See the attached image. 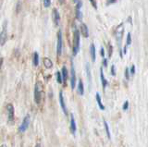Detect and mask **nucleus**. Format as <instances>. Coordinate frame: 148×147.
Returning <instances> with one entry per match:
<instances>
[{
  "mask_svg": "<svg viewBox=\"0 0 148 147\" xmlns=\"http://www.w3.org/2000/svg\"><path fill=\"white\" fill-rule=\"evenodd\" d=\"M0 147H8V146H7L6 144H2V145H1V146H0Z\"/></svg>",
  "mask_w": 148,
  "mask_h": 147,
  "instance_id": "obj_36",
  "label": "nucleus"
},
{
  "mask_svg": "<svg viewBox=\"0 0 148 147\" xmlns=\"http://www.w3.org/2000/svg\"><path fill=\"white\" fill-rule=\"evenodd\" d=\"M95 97H96V102L97 104H98V107H100L101 110H104L105 109V107H104V105L102 104V101H101V96L99 94V93H96L95 94Z\"/></svg>",
  "mask_w": 148,
  "mask_h": 147,
  "instance_id": "obj_18",
  "label": "nucleus"
},
{
  "mask_svg": "<svg viewBox=\"0 0 148 147\" xmlns=\"http://www.w3.org/2000/svg\"><path fill=\"white\" fill-rule=\"evenodd\" d=\"M8 40V31H7V22L5 21L4 22V25H3V28L1 33H0V45H3L6 44Z\"/></svg>",
  "mask_w": 148,
  "mask_h": 147,
  "instance_id": "obj_3",
  "label": "nucleus"
},
{
  "mask_svg": "<svg viewBox=\"0 0 148 147\" xmlns=\"http://www.w3.org/2000/svg\"><path fill=\"white\" fill-rule=\"evenodd\" d=\"M111 74L113 76H116V68L114 65H112V67H111Z\"/></svg>",
  "mask_w": 148,
  "mask_h": 147,
  "instance_id": "obj_28",
  "label": "nucleus"
},
{
  "mask_svg": "<svg viewBox=\"0 0 148 147\" xmlns=\"http://www.w3.org/2000/svg\"><path fill=\"white\" fill-rule=\"evenodd\" d=\"M100 78H101V81H102V85H103V89H105L106 85H108V81H106V78L104 76V73H103V68L100 70Z\"/></svg>",
  "mask_w": 148,
  "mask_h": 147,
  "instance_id": "obj_16",
  "label": "nucleus"
},
{
  "mask_svg": "<svg viewBox=\"0 0 148 147\" xmlns=\"http://www.w3.org/2000/svg\"><path fill=\"white\" fill-rule=\"evenodd\" d=\"M132 44V34H128V35H127V40H126V45L128 46V45H130Z\"/></svg>",
  "mask_w": 148,
  "mask_h": 147,
  "instance_id": "obj_24",
  "label": "nucleus"
},
{
  "mask_svg": "<svg viewBox=\"0 0 148 147\" xmlns=\"http://www.w3.org/2000/svg\"><path fill=\"white\" fill-rule=\"evenodd\" d=\"M86 73H87V77H88V81L89 82L91 81L92 76H91V71H90V68H89V64H86Z\"/></svg>",
  "mask_w": 148,
  "mask_h": 147,
  "instance_id": "obj_22",
  "label": "nucleus"
},
{
  "mask_svg": "<svg viewBox=\"0 0 148 147\" xmlns=\"http://www.w3.org/2000/svg\"><path fill=\"white\" fill-rule=\"evenodd\" d=\"M53 21L55 22V24L58 26V23H59V21H60V15H59L58 11L56 10V8H54V10H53Z\"/></svg>",
  "mask_w": 148,
  "mask_h": 147,
  "instance_id": "obj_13",
  "label": "nucleus"
},
{
  "mask_svg": "<svg viewBox=\"0 0 148 147\" xmlns=\"http://www.w3.org/2000/svg\"><path fill=\"white\" fill-rule=\"evenodd\" d=\"M90 56L92 58V61L95 62V57H96V54H95V46L94 44H92L90 45Z\"/></svg>",
  "mask_w": 148,
  "mask_h": 147,
  "instance_id": "obj_14",
  "label": "nucleus"
},
{
  "mask_svg": "<svg viewBox=\"0 0 148 147\" xmlns=\"http://www.w3.org/2000/svg\"><path fill=\"white\" fill-rule=\"evenodd\" d=\"M59 103L60 105H61V108L63 110V112L65 114H67V108H66V105H65V101H64V96H63V93L61 91L59 92Z\"/></svg>",
  "mask_w": 148,
  "mask_h": 147,
  "instance_id": "obj_10",
  "label": "nucleus"
},
{
  "mask_svg": "<svg viewBox=\"0 0 148 147\" xmlns=\"http://www.w3.org/2000/svg\"><path fill=\"white\" fill-rule=\"evenodd\" d=\"M90 3L92 4V6L94 7L95 10H97V3H96V0H90Z\"/></svg>",
  "mask_w": 148,
  "mask_h": 147,
  "instance_id": "obj_27",
  "label": "nucleus"
},
{
  "mask_svg": "<svg viewBox=\"0 0 148 147\" xmlns=\"http://www.w3.org/2000/svg\"><path fill=\"white\" fill-rule=\"evenodd\" d=\"M7 110H8V119L9 122H11L14 119V107L13 105L8 104L7 105Z\"/></svg>",
  "mask_w": 148,
  "mask_h": 147,
  "instance_id": "obj_8",
  "label": "nucleus"
},
{
  "mask_svg": "<svg viewBox=\"0 0 148 147\" xmlns=\"http://www.w3.org/2000/svg\"><path fill=\"white\" fill-rule=\"evenodd\" d=\"M44 65L46 68H51L53 67V62L51 61V59L48 57H45L44 58Z\"/></svg>",
  "mask_w": 148,
  "mask_h": 147,
  "instance_id": "obj_17",
  "label": "nucleus"
},
{
  "mask_svg": "<svg viewBox=\"0 0 148 147\" xmlns=\"http://www.w3.org/2000/svg\"><path fill=\"white\" fill-rule=\"evenodd\" d=\"M117 0H108V5H110V4H114Z\"/></svg>",
  "mask_w": 148,
  "mask_h": 147,
  "instance_id": "obj_33",
  "label": "nucleus"
},
{
  "mask_svg": "<svg viewBox=\"0 0 148 147\" xmlns=\"http://www.w3.org/2000/svg\"><path fill=\"white\" fill-rule=\"evenodd\" d=\"M61 74H62V77H63V81H66L67 79H68V70H67V68L65 66L62 68Z\"/></svg>",
  "mask_w": 148,
  "mask_h": 147,
  "instance_id": "obj_20",
  "label": "nucleus"
},
{
  "mask_svg": "<svg viewBox=\"0 0 148 147\" xmlns=\"http://www.w3.org/2000/svg\"><path fill=\"white\" fill-rule=\"evenodd\" d=\"M3 61H4V59H3V58H0V70H1V68H2Z\"/></svg>",
  "mask_w": 148,
  "mask_h": 147,
  "instance_id": "obj_34",
  "label": "nucleus"
},
{
  "mask_svg": "<svg viewBox=\"0 0 148 147\" xmlns=\"http://www.w3.org/2000/svg\"><path fill=\"white\" fill-rule=\"evenodd\" d=\"M71 88L74 89L76 85V74H75V70H74V65L73 62L71 61Z\"/></svg>",
  "mask_w": 148,
  "mask_h": 147,
  "instance_id": "obj_7",
  "label": "nucleus"
},
{
  "mask_svg": "<svg viewBox=\"0 0 148 147\" xmlns=\"http://www.w3.org/2000/svg\"><path fill=\"white\" fill-rule=\"evenodd\" d=\"M57 81H58V83H62V82H63L62 74H61V72H59V71L57 72Z\"/></svg>",
  "mask_w": 148,
  "mask_h": 147,
  "instance_id": "obj_23",
  "label": "nucleus"
},
{
  "mask_svg": "<svg viewBox=\"0 0 148 147\" xmlns=\"http://www.w3.org/2000/svg\"><path fill=\"white\" fill-rule=\"evenodd\" d=\"M35 147H41V145H40L39 144H37L35 145Z\"/></svg>",
  "mask_w": 148,
  "mask_h": 147,
  "instance_id": "obj_37",
  "label": "nucleus"
},
{
  "mask_svg": "<svg viewBox=\"0 0 148 147\" xmlns=\"http://www.w3.org/2000/svg\"><path fill=\"white\" fill-rule=\"evenodd\" d=\"M130 71H131V74L132 75H133L134 74V73H135V66H132V68H131V70H130Z\"/></svg>",
  "mask_w": 148,
  "mask_h": 147,
  "instance_id": "obj_30",
  "label": "nucleus"
},
{
  "mask_svg": "<svg viewBox=\"0 0 148 147\" xmlns=\"http://www.w3.org/2000/svg\"><path fill=\"white\" fill-rule=\"evenodd\" d=\"M101 56L104 57L105 56V52H104V48H101Z\"/></svg>",
  "mask_w": 148,
  "mask_h": 147,
  "instance_id": "obj_35",
  "label": "nucleus"
},
{
  "mask_svg": "<svg viewBox=\"0 0 148 147\" xmlns=\"http://www.w3.org/2000/svg\"><path fill=\"white\" fill-rule=\"evenodd\" d=\"M69 128H71V131L72 134H75L77 127H76V122H75V119H74L73 115H71V127Z\"/></svg>",
  "mask_w": 148,
  "mask_h": 147,
  "instance_id": "obj_12",
  "label": "nucleus"
},
{
  "mask_svg": "<svg viewBox=\"0 0 148 147\" xmlns=\"http://www.w3.org/2000/svg\"><path fill=\"white\" fill-rule=\"evenodd\" d=\"M128 107H129V102H128V101H126V102L123 104V110H127Z\"/></svg>",
  "mask_w": 148,
  "mask_h": 147,
  "instance_id": "obj_29",
  "label": "nucleus"
},
{
  "mask_svg": "<svg viewBox=\"0 0 148 147\" xmlns=\"http://www.w3.org/2000/svg\"><path fill=\"white\" fill-rule=\"evenodd\" d=\"M62 48H63V40H62V34L61 31L58 33V44H57V54L58 56H61L62 54Z\"/></svg>",
  "mask_w": 148,
  "mask_h": 147,
  "instance_id": "obj_4",
  "label": "nucleus"
},
{
  "mask_svg": "<svg viewBox=\"0 0 148 147\" xmlns=\"http://www.w3.org/2000/svg\"><path fill=\"white\" fill-rule=\"evenodd\" d=\"M30 120H31L30 115H27V116L24 118V119H23L21 125L20 126V128H18V131H20V132H24L28 129V127H29V125H30Z\"/></svg>",
  "mask_w": 148,
  "mask_h": 147,
  "instance_id": "obj_5",
  "label": "nucleus"
},
{
  "mask_svg": "<svg viewBox=\"0 0 148 147\" xmlns=\"http://www.w3.org/2000/svg\"><path fill=\"white\" fill-rule=\"evenodd\" d=\"M104 126H105V130H106V135H108V139H110V131H109V127H108V122H106V120H104Z\"/></svg>",
  "mask_w": 148,
  "mask_h": 147,
  "instance_id": "obj_21",
  "label": "nucleus"
},
{
  "mask_svg": "<svg viewBox=\"0 0 148 147\" xmlns=\"http://www.w3.org/2000/svg\"><path fill=\"white\" fill-rule=\"evenodd\" d=\"M81 33H82L83 37H85V38H87L88 36H89V30H88V27H87L86 24L82 23V25H81Z\"/></svg>",
  "mask_w": 148,
  "mask_h": 147,
  "instance_id": "obj_11",
  "label": "nucleus"
},
{
  "mask_svg": "<svg viewBox=\"0 0 148 147\" xmlns=\"http://www.w3.org/2000/svg\"><path fill=\"white\" fill-rule=\"evenodd\" d=\"M51 5V0H44V6L45 8H49Z\"/></svg>",
  "mask_w": 148,
  "mask_h": 147,
  "instance_id": "obj_25",
  "label": "nucleus"
},
{
  "mask_svg": "<svg viewBox=\"0 0 148 147\" xmlns=\"http://www.w3.org/2000/svg\"><path fill=\"white\" fill-rule=\"evenodd\" d=\"M123 31H124V27L123 24H120L117 30L115 31V36H116V39H117V42L119 44V42H121V39H122V35H123Z\"/></svg>",
  "mask_w": 148,
  "mask_h": 147,
  "instance_id": "obj_6",
  "label": "nucleus"
},
{
  "mask_svg": "<svg viewBox=\"0 0 148 147\" xmlns=\"http://www.w3.org/2000/svg\"><path fill=\"white\" fill-rule=\"evenodd\" d=\"M80 51V31L77 30V28L74 30V34H73V56H76V55Z\"/></svg>",
  "mask_w": 148,
  "mask_h": 147,
  "instance_id": "obj_1",
  "label": "nucleus"
},
{
  "mask_svg": "<svg viewBox=\"0 0 148 147\" xmlns=\"http://www.w3.org/2000/svg\"><path fill=\"white\" fill-rule=\"evenodd\" d=\"M125 78H126V80L130 79V70L128 68H126V70H125Z\"/></svg>",
  "mask_w": 148,
  "mask_h": 147,
  "instance_id": "obj_26",
  "label": "nucleus"
},
{
  "mask_svg": "<svg viewBox=\"0 0 148 147\" xmlns=\"http://www.w3.org/2000/svg\"><path fill=\"white\" fill-rule=\"evenodd\" d=\"M82 6V2L80 1V0H78V1L76 2V8H75V11H76V18H77V19H78L79 21H81V20H82V11H81Z\"/></svg>",
  "mask_w": 148,
  "mask_h": 147,
  "instance_id": "obj_9",
  "label": "nucleus"
},
{
  "mask_svg": "<svg viewBox=\"0 0 148 147\" xmlns=\"http://www.w3.org/2000/svg\"><path fill=\"white\" fill-rule=\"evenodd\" d=\"M78 93L80 95H83L84 94V87H83V83H82V81L80 80L79 81V83H78Z\"/></svg>",
  "mask_w": 148,
  "mask_h": 147,
  "instance_id": "obj_15",
  "label": "nucleus"
},
{
  "mask_svg": "<svg viewBox=\"0 0 148 147\" xmlns=\"http://www.w3.org/2000/svg\"><path fill=\"white\" fill-rule=\"evenodd\" d=\"M42 89H43V87H42L41 82L40 81L36 82L34 88V100L37 105H39L42 100Z\"/></svg>",
  "mask_w": 148,
  "mask_h": 147,
  "instance_id": "obj_2",
  "label": "nucleus"
},
{
  "mask_svg": "<svg viewBox=\"0 0 148 147\" xmlns=\"http://www.w3.org/2000/svg\"><path fill=\"white\" fill-rule=\"evenodd\" d=\"M103 66L104 67H108V59H104V60H103Z\"/></svg>",
  "mask_w": 148,
  "mask_h": 147,
  "instance_id": "obj_32",
  "label": "nucleus"
},
{
  "mask_svg": "<svg viewBox=\"0 0 148 147\" xmlns=\"http://www.w3.org/2000/svg\"><path fill=\"white\" fill-rule=\"evenodd\" d=\"M111 54H112V46H111V44H108V55H109V57H111Z\"/></svg>",
  "mask_w": 148,
  "mask_h": 147,
  "instance_id": "obj_31",
  "label": "nucleus"
},
{
  "mask_svg": "<svg viewBox=\"0 0 148 147\" xmlns=\"http://www.w3.org/2000/svg\"><path fill=\"white\" fill-rule=\"evenodd\" d=\"M32 62H34V65L37 67L39 65V55L37 52L34 53V57H32Z\"/></svg>",
  "mask_w": 148,
  "mask_h": 147,
  "instance_id": "obj_19",
  "label": "nucleus"
}]
</instances>
